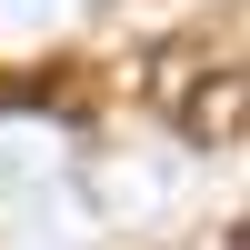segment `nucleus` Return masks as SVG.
I'll return each instance as SVG.
<instances>
[{"instance_id":"obj_1","label":"nucleus","mask_w":250,"mask_h":250,"mask_svg":"<svg viewBox=\"0 0 250 250\" xmlns=\"http://www.w3.org/2000/svg\"><path fill=\"white\" fill-rule=\"evenodd\" d=\"M240 10H220L210 30H180L150 50V110L170 120L180 140H210V150H240Z\"/></svg>"}]
</instances>
